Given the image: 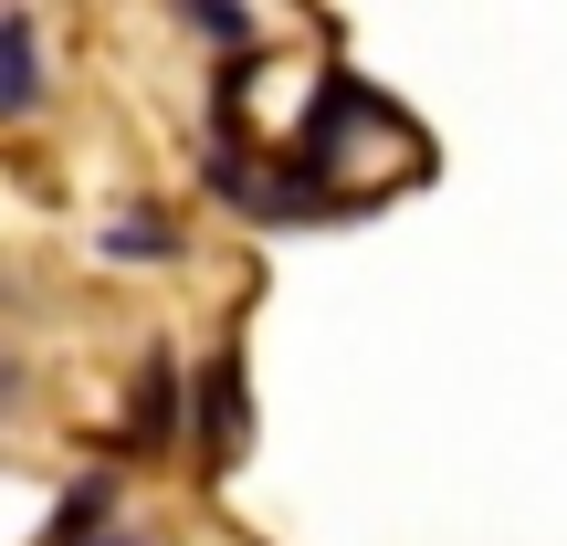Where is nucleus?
Here are the masks:
<instances>
[{"label":"nucleus","instance_id":"f257e3e1","mask_svg":"<svg viewBox=\"0 0 567 546\" xmlns=\"http://www.w3.org/2000/svg\"><path fill=\"white\" fill-rule=\"evenodd\" d=\"M42 105V32H32V11H11L0 21V116H32Z\"/></svg>","mask_w":567,"mask_h":546},{"label":"nucleus","instance_id":"f03ea898","mask_svg":"<svg viewBox=\"0 0 567 546\" xmlns=\"http://www.w3.org/2000/svg\"><path fill=\"white\" fill-rule=\"evenodd\" d=\"M200 452H210V463L243 452V368H231V358L200 368Z\"/></svg>","mask_w":567,"mask_h":546},{"label":"nucleus","instance_id":"7ed1b4c3","mask_svg":"<svg viewBox=\"0 0 567 546\" xmlns=\"http://www.w3.org/2000/svg\"><path fill=\"white\" fill-rule=\"evenodd\" d=\"M168 431H179V368L147 358V379H137V442H168Z\"/></svg>","mask_w":567,"mask_h":546},{"label":"nucleus","instance_id":"20e7f679","mask_svg":"<svg viewBox=\"0 0 567 546\" xmlns=\"http://www.w3.org/2000/svg\"><path fill=\"white\" fill-rule=\"evenodd\" d=\"M105 253H116V264H168V253H179V222L137 210V222H116V231H105Z\"/></svg>","mask_w":567,"mask_h":546},{"label":"nucleus","instance_id":"39448f33","mask_svg":"<svg viewBox=\"0 0 567 546\" xmlns=\"http://www.w3.org/2000/svg\"><path fill=\"white\" fill-rule=\"evenodd\" d=\"M189 32H210V42H252V11H221V0H200V11H189Z\"/></svg>","mask_w":567,"mask_h":546}]
</instances>
